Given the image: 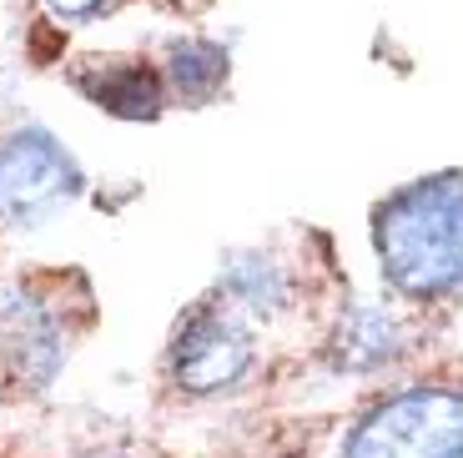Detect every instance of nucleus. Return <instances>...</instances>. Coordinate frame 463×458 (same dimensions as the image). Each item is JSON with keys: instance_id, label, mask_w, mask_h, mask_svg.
Listing matches in <instances>:
<instances>
[{"instance_id": "obj_1", "label": "nucleus", "mask_w": 463, "mask_h": 458, "mask_svg": "<svg viewBox=\"0 0 463 458\" xmlns=\"http://www.w3.org/2000/svg\"><path fill=\"white\" fill-rule=\"evenodd\" d=\"M373 257L383 282L408 302L463 292V172L403 182L373 206Z\"/></svg>"}, {"instance_id": "obj_2", "label": "nucleus", "mask_w": 463, "mask_h": 458, "mask_svg": "<svg viewBox=\"0 0 463 458\" xmlns=\"http://www.w3.org/2000/svg\"><path fill=\"white\" fill-rule=\"evenodd\" d=\"M343 458H463V388L408 383L383 393L347 428Z\"/></svg>"}, {"instance_id": "obj_3", "label": "nucleus", "mask_w": 463, "mask_h": 458, "mask_svg": "<svg viewBox=\"0 0 463 458\" xmlns=\"http://www.w3.org/2000/svg\"><path fill=\"white\" fill-rule=\"evenodd\" d=\"M86 192L81 161L46 127H15L0 137V227L31 232L61 217Z\"/></svg>"}, {"instance_id": "obj_4", "label": "nucleus", "mask_w": 463, "mask_h": 458, "mask_svg": "<svg viewBox=\"0 0 463 458\" xmlns=\"http://www.w3.org/2000/svg\"><path fill=\"white\" fill-rule=\"evenodd\" d=\"M257 367L252 328L222 302H197L172 332L166 348V373L186 398H222L242 388L247 373Z\"/></svg>"}, {"instance_id": "obj_5", "label": "nucleus", "mask_w": 463, "mask_h": 458, "mask_svg": "<svg viewBox=\"0 0 463 458\" xmlns=\"http://www.w3.org/2000/svg\"><path fill=\"white\" fill-rule=\"evenodd\" d=\"M0 338H5L11 378H21L25 388H51L71 358V332L61 322L56 302L41 298L25 282L0 292Z\"/></svg>"}, {"instance_id": "obj_6", "label": "nucleus", "mask_w": 463, "mask_h": 458, "mask_svg": "<svg viewBox=\"0 0 463 458\" xmlns=\"http://www.w3.org/2000/svg\"><path fill=\"white\" fill-rule=\"evenodd\" d=\"M413 348V332H408V318L383 298H353L343 302L333 332H327V367L333 373H383L393 367L398 358H408Z\"/></svg>"}, {"instance_id": "obj_7", "label": "nucleus", "mask_w": 463, "mask_h": 458, "mask_svg": "<svg viewBox=\"0 0 463 458\" xmlns=\"http://www.w3.org/2000/svg\"><path fill=\"white\" fill-rule=\"evenodd\" d=\"M71 86L96 106V111L116 116V121H156L166 111V81L162 71H151L146 61L131 56H91L71 71Z\"/></svg>"}, {"instance_id": "obj_8", "label": "nucleus", "mask_w": 463, "mask_h": 458, "mask_svg": "<svg viewBox=\"0 0 463 458\" xmlns=\"http://www.w3.org/2000/svg\"><path fill=\"white\" fill-rule=\"evenodd\" d=\"M217 287L232 308H242L247 318H282L292 308V272L267 253H227L217 272Z\"/></svg>"}, {"instance_id": "obj_9", "label": "nucleus", "mask_w": 463, "mask_h": 458, "mask_svg": "<svg viewBox=\"0 0 463 458\" xmlns=\"http://www.w3.org/2000/svg\"><path fill=\"white\" fill-rule=\"evenodd\" d=\"M227 76H232V56L222 41H207V35H176L166 46L162 61V81H166V96L186 106H207L227 91Z\"/></svg>"}, {"instance_id": "obj_10", "label": "nucleus", "mask_w": 463, "mask_h": 458, "mask_svg": "<svg viewBox=\"0 0 463 458\" xmlns=\"http://www.w3.org/2000/svg\"><path fill=\"white\" fill-rule=\"evenodd\" d=\"M41 5H46V15H56L61 25H91V21H106L121 0H41Z\"/></svg>"}]
</instances>
